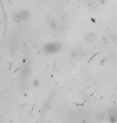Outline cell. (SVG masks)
<instances>
[{
	"instance_id": "obj_1",
	"label": "cell",
	"mask_w": 117,
	"mask_h": 123,
	"mask_svg": "<svg viewBox=\"0 0 117 123\" xmlns=\"http://www.w3.org/2000/svg\"><path fill=\"white\" fill-rule=\"evenodd\" d=\"M61 45L58 43H48L46 46H44V52H47L48 53H54L56 52L60 49Z\"/></svg>"
},
{
	"instance_id": "obj_2",
	"label": "cell",
	"mask_w": 117,
	"mask_h": 123,
	"mask_svg": "<svg viewBox=\"0 0 117 123\" xmlns=\"http://www.w3.org/2000/svg\"><path fill=\"white\" fill-rule=\"evenodd\" d=\"M19 20H26L29 17V12L27 11H21L16 15Z\"/></svg>"
},
{
	"instance_id": "obj_3",
	"label": "cell",
	"mask_w": 117,
	"mask_h": 123,
	"mask_svg": "<svg viewBox=\"0 0 117 123\" xmlns=\"http://www.w3.org/2000/svg\"><path fill=\"white\" fill-rule=\"evenodd\" d=\"M51 27L53 29H55L56 27V23H55L54 21H51Z\"/></svg>"
}]
</instances>
